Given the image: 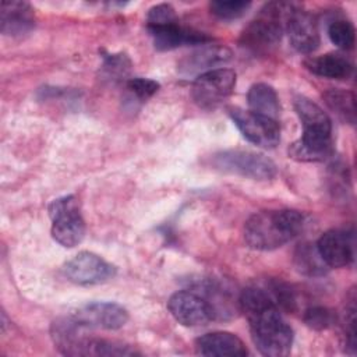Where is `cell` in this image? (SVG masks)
I'll list each match as a JSON object with an SVG mask.
<instances>
[{"label": "cell", "mask_w": 357, "mask_h": 357, "mask_svg": "<svg viewBox=\"0 0 357 357\" xmlns=\"http://www.w3.org/2000/svg\"><path fill=\"white\" fill-rule=\"evenodd\" d=\"M146 29L159 50H172L184 45H205L211 40L202 32L181 26L177 18L159 24H146Z\"/></svg>", "instance_id": "cell-13"}, {"label": "cell", "mask_w": 357, "mask_h": 357, "mask_svg": "<svg viewBox=\"0 0 357 357\" xmlns=\"http://www.w3.org/2000/svg\"><path fill=\"white\" fill-rule=\"evenodd\" d=\"M174 18H177L174 8L170 4L162 3L149 8L146 15V24H159V22L174 20Z\"/></svg>", "instance_id": "cell-27"}, {"label": "cell", "mask_w": 357, "mask_h": 357, "mask_svg": "<svg viewBox=\"0 0 357 357\" xmlns=\"http://www.w3.org/2000/svg\"><path fill=\"white\" fill-rule=\"evenodd\" d=\"M105 70L109 77H113L114 79L126 77L128 73L130 61L126 56L121 54H112L105 59Z\"/></svg>", "instance_id": "cell-26"}, {"label": "cell", "mask_w": 357, "mask_h": 357, "mask_svg": "<svg viewBox=\"0 0 357 357\" xmlns=\"http://www.w3.org/2000/svg\"><path fill=\"white\" fill-rule=\"evenodd\" d=\"M238 308L248 319L251 339L261 354L283 357L290 353L293 329L264 286L244 289L238 297Z\"/></svg>", "instance_id": "cell-1"}, {"label": "cell", "mask_w": 357, "mask_h": 357, "mask_svg": "<svg viewBox=\"0 0 357 357\" xmlns=\"http://www.w3.org/2000/svg\"><path fill=\"white\" fill-rule=\"evenodd\" d=\"M294 109L303 126V135L291 144L289 153L303 162H321L332 153V123L329 116L305 96L294 99Z\"/></svg>", "instance_id": "cell-2"}, {"label": "cell", "mask_w": 357, "mask_h": 357, "mask_svg": "<svg viewBox=\"0 0 357 357\" xmlns=\"http://www.w3.org/2000/svg\"><path fill=\"white\" fill-rule=\"evenodd\" d=\"M1 32L7 36H22L35 26V14L29 3L4 0L0 4Z\"/></svg>", "instance_id": "cell-15"}, {"label": "cell", "mask_w": 357, "mask_h": 357, "mask_svg": "<svg viewBox=\"0 0 357 357\" xmlns=\"http://www.w3.org/2000/svg\"><path fill=\"white\" fill-rule=\"evenodd\" d=\"M328 36L335 46H337L339 49H343V50H349L354 46L356 31L350 21L339 18L329 24Z\"/></svg>", "instance_id": "cell-22"}, {"label": "cell", "mask_w": 357, "mask_h": 357, "mask_svg": "<svg viewBox=\"0 0 357 357\" xmlns=\"http://www.w3.org/2000/svg\"><path fill=\"white\" fill-rule=\"evenodd\" d=\"M52 219V237L63 247L78 245L85 236V222L74 195H66L49 205Z\"/></svg>", "instance_id": "cell-5"}, {"label": "cell", "mask_w": 357, "mask_h": 357, "mask_svg": "<svg viewBox=\"0 0 357 357\" xmlns=\"http://www.w3.org/2000/svg\"><path fill=\"white\" fill-rule=\"evenodd\" d=\"M247 103L250 106L248 110L259 113L262 116L271 117L273 120L279 119L280 114V103L276 91L264 82L254 84L247 93Z\"/></svg>", "instance_id": "cell-19"}, {"label": "cell", "mask_w": 357, "mask_h": 357, "mask_svg": "<svg viewBox=\"0 0 357 357\" xmlns=\"http://www.w3.org/2000/svg\"><path fill=\"white\" fill-rule=\"evenodd\" d=\"M305 67L315 75L331 79H346L353 73V64L339 53H326L305 61Z\"/></svg>", "instance_id": "cell-18"}, {"label": "cell", "mask_w": 357, "mask_h": 357, "mask_svg": "<svg viewBox=\"0 0 357 357\" xmlns=\"http://www.w3.org/2000/svg\"><path fill=\"white\" fill-rule=\"evenodd\" d=\"M236 73L230 68H215L197 75L192 82L191 95L194 102L206 110L220 106L233 92Z\"/></svg>", "instance_id": "cell-7"}, {"label": "cell", "mask_w": 357, "mask_h": 357, "mask_svg": "<svg viewBox=\"0 0 357 357\" xmlns=\"http://www.w3.org/2000/svg\"><path fill=\"white\" fill-rule=\"evenodd\" d=\"M167 308L173 318L184 326H204L213 321L209 304L195 290L176 291L169 298Z\"/></svg>", "instance_id": "cell-10"}, {"label": "cell", "mask_w": 357, "mask_h": 357, "mask_svg": "<svg viewBox=\"0 0 357 357\" xmlns=\"http://www.w3.org/2000/svg\"><path fill=\"white\" fill-rule=\"evenodd\" d=\"M195 350L201 356L209 357H243L247 347L243 340L230 332H209L195 340Z\"/></svg>", "instance_id": "cell-16"}, {"label": "cell", "mask_w": 357, "mask_h": 357, "mask_svg": "<svg viewBox=\"0 0 357 357\" xmlns=\"http://www.w3.org/2000/svg\"><path fill=\"white\" fill-rule=\"evenodd\" d=\"M230 117L243 137L261 148H275L280 141L278 120L240 107L230 109Z\"/></svg>", "instance_id": "cell-8"}, {"label": "cell", "mask_w": 357, "mask_h": 357, "mask_svg": "<svg viewBox=\"0 0 357 357\" xmlns=\"http://www.w3.org/2000/svg\"><path fill=\"white\" fill-rule=\"evenodd\" d=\"M284 32L287 33L290 45L300 53H312L319 46L317 20L308 11L294 6L286 17Z\"/></svg>", "instance_id": "cell-12"}, {"label": "cell", "mask_w": 357, "mask_h": 357, "mask_svg": "<svg viewBox=\"0 0 357 357\" xmlns=\"http://www.w3.org/2000/svg\"><path fill=\"white\" fill-rule=\"evenodd\" d=\"M303 225L304 218L297 211H261L251 215L245 222L244 240L254 250L271 251L294 238Z\"/></svg>", "instance_id": "cell-3"}, {"label": "cell", "mask_w": 357, "mask_h": 357, "mask_svg": "<svg viewBox=\"0 0 357 357\" xmlns=\"http://www.w3.org/2000/svg\"><path fill=\"white\" fill-rule=\"evenodd\" d=\"M127 89L138 100H146L158 92L159 82H156L153 79H149V78L134 77V78H130L127 81Z\"/></svg>", "instance_id": "cell-25"}, {"label": "cell", "mask_w": 357, "mask_h": 357, "mask_svg": "<svg viewBox=\"0 0 357 357\" xmlns=\"http://www.w3.org/2000/svg\"><path fill=\"white\" fill-rule=\"evenodd\" d=\"M294 266L305 276H322L328 271V265L321 258L317 244L303 243L294 251Z\"/></svg>", "instance_id": "cell-20"}, {"label": "cell", "mask_w": 357, "mask_h": 357, "mask_svg": "<svg viewBox=\"0 0 357 357\" xmlns=\"http://www.w3.org/2000/svg\"><path fill=\"white\" fill-rule=\"evenodd\" d=\"M251 7L250 1H241V0H216L209 3V10L211 13L220 18V20H236L243 17L248 8Z\"/></svg>", "instance_id": "cell-23"}, {"label": "cell", "mask_w": 357, "mask_h": 357, "mask_svg": "<svg viewBox=\"0 0 357 357\" xmlns=\"http://www.w3.org/2000/svg\"><path fill=\"white\" fill-rule=\"evenodd\" d=\"M230 59H231V52L226 46H220V45L201 46L199 49L187 54L178 63V71L184 75H191V74L199 75L202 73L215 70V67L227 63Z\"/></svg>", "instance_id": "cell-17"}, {"label": "cell", "mask_w": 357, "mask_h": 357, "mask_svg": "<svg viewBox=\"0 0 357 357\" xmlns=\"http://www.w3.org/2000/svg\"><path fill=\"white\" fill-rule=\"evenodd\" d=\"M63 272L70 282L88 286L112 279L116 268L93 252L81 251L64 264Z\"/></svg>", "instance_id": "cell-9"}, {"label": "cell", "mask_w": 357, "mask_h": 357, "mask_svg": "<svg viewBox=\"0 0 357 357\" xmlns=\"http://www.w3.org/2000/svg\"><path fill=\"white\" fill-rule=\"evenodd\" d=\"M293 4L269 3L241 33V45L252 52H268L280 42L284 21Z\"/></svg>", "instance_id": "cell-4"}, {"label": "cell", "mask_w": 357, "mask_h": 357, "mask_svg": "<svg viewBox=\"0 0 357 357\" xmlns=\"http://www.w3.org/2000/svg\"><path fill=\"white\" fill-rule=\"evenodd\" d=\"M78 324L88 329L114 331L124 326L128 312L124 307L110 301H96L85 304L70 314Z\"/></svg>", "instance_id": "cell-11"}, {"label": "cell", "mask_w": 357, "mask_h": 357, "mask_svg": "<svg viewBox=\"0 0 357 357\" xmlns=\"http://www.w3.org/2000/svg\"><path fill=\"white\" fill-rule=\"evenodd\" d=\"M303 318H304V322L310 328L317 329V331L328 329L336 321V315L333 314V311H331L326 307H321V305H314V307L307 308Z\"/></svg>", "instance_id": "cell-24"}, {"label": "cell", "mask_w": 357, "mask_h": 357, "mask_svg": "<svg viewBox=\"0 0 357 357\" xmlns=\"http://www.w3.org/2000/svg\"><path fill=\"white\" fill-rule=\"evenodd\" d=\"M212 165L220 172L252 180H271L276 176V165L268 156L252 151L229 149L219 152L213 155Z\"/></svg>", "instance_id": "cell-6"}, {"label": "cell", "mask_w": 357, "mask_h": 357, "mask_svg": "<svg viewBox=\"0 0 357 357\" xmlns=\"http://www.w3.org/2000/svg\"><path fill=\"white\" fill-rule=\"evenodd\" d=\"M328 107L346 123L354 124L356 121V96L350 91L333 88L324 93Z\"/></svg>", "instance_id": "cell-21"}, {"label": "cell", "mask_w": 357, "mask_h": 357, "mask_svg": "<svg viewBox=\"0 0 357 357\" xmlns=\"http://www.w3.org/2000/svg\"><path fill=\"white\" fill-rule=\"evenodd\" d=\"M317 248L328 268L349 266L354 259V240L347 230L325 231L317 241Z\"/></svg>", "instance_id": "cell-14"}]
</instances>
